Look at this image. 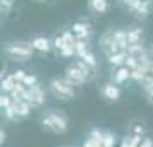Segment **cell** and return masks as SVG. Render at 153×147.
Returning a JSON list of instances; mask_svg holds the SVG:
<instances>
[{"mask_svg":"<svg viewBox=\"0 0 153 147\" xmlns=\"http://www.w3.org/2000/svg\"><path fill=\"white\" fill-rule=\"evenodd\" d=\"M110 2L108 0H88V10L95 15H103L108 12Z\"/></svg>","mask_w":153,"mask_h":147,"instance_id":"obj_10","label":"cell"},{"mask_svg":"<svg viewBox=\"0 0 153 147\" xmlns=\"http://www.w3.org/2000/svg\"><path fill=\"white\" fill-rule=\"evenodd\" d=\"M21 84H24L26 87H33V86L40 84V82H38V77H36L35 74H28V75L24 77V80H22Z\"/></svg>","mask_w":153,"mask_h":147,"instance_id":"obj_29","label":"cell"},{"mask_svg":"<svg viewBox=\"0 0 153 147\" xmlns=\"http://www.w3.org/2000/svg\"><path fill=\"white\" fill-rule=\"evenodd\" d=\"M115 43L122 51H127V29H115Z\"/></svg>","mask_w":153,"mask_h":147,"instance_id":"obj_18","label":"cell"},{"mask_svg":"<svg viewBox=\"0 0 153 147\" xmlns=\"http://www.w3.org/2000/svg\"><path fill=\"white\" fill-rule=\"evenodd\" d=\"M152 87H153V86H152Z\"/></svg>","mask_w":153,"mask_h":147,"instance_id":"obj_39","label":"cell"},{"mask_svg":"<svg viewBox=\"0 0 153 147\" xmlns=\"http://www.w3.org/2000/svg\"><path fill=\"white\" fill-rule=\"evenodd\" d=\"M131 79V70L127 69V67H119V69L114 70V74H112V82L114 84H124V82H127Z\"/></svg>","mask_w":153,"mask_h":147,"instance_id":"obj_12","label":"cell"},{"mask_svg":"<svg viewBox=\"0 0 153 147\" xmlns=\"http://www.w3.org/2000/svg\"><path fill=\"white\" fill-rule=\"evenodd\" d=\"M29 43H31L33 50H35V51H40V53H50L52 48H53L52 39H48L47 36H35Z\"/></svg>","mask_w":153,"mask_h":147,"instance_id":"obj_9","label":"cell"},{"mask_svg":"<svg viewBox=\"0 0 153 147\" xmlns=\"http://www.w3.org/2000/svg\"><path fill=\"white\" fill-rule=\"evenodd\" d=\"M98 46L100 50L103 51V55L108 58L110 55L114 53H117V51H122V50L117 46V43H115V29H105L103 33L100 34V39H98Z\"/></svg>","mask_w":153,"mask_h":147,"instance_id":"obj_4","label":"cell"},{"mask_svg":"<svg viewBox=\"0 0 153 147\" xmlns=\"http://www.w3.org/2000/svg\"><path fill=\"white\" fill-rule=\"evenodd\" d=\"M5 140H7V133H5L4 128H2V130H0V144L4 146V144H5Z\"/></svg>","mask_w":153,"mask_h":147,"instance_id":"obj_36","label":"cell"},{"mask_svg":"<svg viewBox=\"0 0 153 147\" xmlns=\"http://www.w3.org/2000/svg\"><path fill=\"white\" fill-rule=\"evenodd\" d=\"M146 53H148V50L145 48V45H143V43H139V45H132V46L127 48V55L136 56V58H141V56L146 55Z\"/></svg>","mask_w":153,"mask_h":147,"instance_id":"obj_20","label":"cell"},{"mask_svg":"<svg viewBox=\"0 0 153 147\" xmlns=\"http://www.w3.org/2000/svg\"><path fill=\"white\" fill-rule=\"evenodd\" d=\"M36 2H43V0H36Z\"/></svg>","mask_w":153,"mask_h":147,"instance_id":"obj_38","label":"cell"},{"mask_svg":"<svg viewBox=\"0 0 153 147\" xmlns=\"http://www.w3.org/2000/svg\"><path fill=\"white\" fill-rule=\"evenodd\" d=\"M100 94H102V98L105 101H108V103H115L120 99V87L117 84H114V82H105L102 87H100Z\"/></svg>","mask_w":153,"mask_h":147,"instance_id":"obj_7","label":"cell"},{"mask_svg":"<svg viewBox=\"0 0 153 147\" xmlns=\"http://www.w3.org/2000/svg\"><path fill=\"white\" fill-rule=\"evenodd\" d=\"M64 79H65L69 84H72L74 87H81V86H84L86 82H90L88 77L84 75V72L77 67L76 63H72V65H67V67H65Z\"/></svg>","mask_w":153,"mask_h":147,"instance_id":"obj_5","label":"cell"},{"mask_svg":"<svg viewBox=\"0 0 153 147\" xmlns=\"http://www.w3.org/2000/svg\"><path fill=\"white\" fill-rule=\"evenodd\" d=\"M4 53L7 55L9 60H14V62H28L33 58L35 55V50L31 46L29 41H22V39H17V41H9L5 46H4Z\"/></svg>","mask_w":153,"mask_h":147,"instance_id":"obj_2","label":"cell"},{"mask_svg":"<svg viewBox=\"0 0 153 147\" xmlns=\"http://www.w3.org/2000/svg\"><path fill=\"white\" fill-rule=\"evenodd\" d=\"M74 48H76V56L79 58V56H83L86 51H90V45H88V41H83V39H77L76 45H74Z\"/></svg>","mask_w":153,"mask_h":147,"instance_id":"obj_22","label":"cell"},{"mask_svg":"<svg viewBox=\"0 0 153 147\" xmlns=\"http://www.w3.org/2000/svg\"><path fill=\"white\" fill-rule=\"evenodd\" d=\"M71 31L74 33L76 36V39H83V41H88L93 34V29H91L90 24H86V22H74L72 24V28Z\"/></svg>","mask_w":153,"mask_h":147,"instance_id":"obj_8","label":"cell"},{"mask_svg":"<svg viewBox=\"0 0 153 147\" xmlns=\"http://www.w3.org/2000/svg\"><path fill=\"white\" fill-rule=\"evenodd\" d=\"M139 147H153V140L150 139V137H145L143 139V142H141V146Z\"/></svg>","mask_w":153,"mask_h":147,"instance_id":"obj_35","label":"cell"},{"mask_svg":"<svg viewBox=\"0 0 153 147\" xmlns=\"http://www.w3.org/2000/svg\"><path fill=\"white\" fill-rule=\"evenodd\" d=\"M126 58H127V51H117V53L110 55L107 60H108V63L112 67L119 69V67H124L126 65Z\"/></svg>","mask_w":153,"mask_h":147,"instance_id":"obj_16","label":"cell"},{"mask_svg":"<svg viewBox=\"0 0 153 147\" xmlns=\"http://www.w3.org/2000/svg\"><path fill=\"white\" fill-rule=\"evenodd\" d=\"M102 147H115V135H114L112 132H105Z\"/></svg>","mask_w":153,"mask_h":147,"instance_id":"obj_26","label":"cell"},{"mask_svg":"<svg viewBox=\"0 0 153 147\" xmlns=\"http://www.w3.org/2000/svg\"><path fill=\"white\" fill-rule=\"evenodd\" d=\"M139 86L143 87V91L153 86V62H152V65L148 67V70H146V74H145V77H143V80L139 82Z\"/></svg>","mask_w":153,"mask_h":147,"instance_id":"obj_21","label":"cell"},{"mask_svg":"<svg viewBox=\"0 0 153 147\" xmlns=\"http://www.w3.org/2000/svg\"><path fill=\"white\" fill-rule=\"evenodd\" d=\"M42 127L45 132L53 133V135H62V133L67 132V127H69V120L64 113L57 111V110H50V111H45L42 115Z\"/></svg>","mask_w":153,"mask_h":147,"instance_id":"obj_1","label":"cell"},{"mask_svg":"<svg viewBox=\"0 0 153 147\" xmlns=\"http://www.w3.org/2000/svg\"><path fill=\"white\" fill-rule=\"evenodd\" d=\"M4 118L7 120V121H16L17 120V113H16V108H14V105L12 106H9L7 110H4Z\"/></svg>","mask_w":153,"mask_h":147,"instance_id":"obj_25","label":"cell"},{"mask_svg":"<svg viewBox=\"0 0 153 147\" xmlns=\"http://www.w3.org/2000/svg\"><path fill=\"white\" fill-rule=\"evenodd\" d=\"M152 2H153V0H152Z\"/></svg>","mask_w":153,"mask_h":147,"instance_id":"obj_40","label":"cell"},{"mask_svg":"<svg viewBox=\"0 0 153 147\" xmlns=\"http://www.w3.org/2000/svg\"><path fill=\"white\" fill-rule=\"evenodd\" d=\"M141 142H143V137L134 135V133H127L120 142V147H139Z\"/></svg>","mask_w":153,"mask_h":147,"instance_id":"obj_17","label":"cell"},{"mask_svg":"<svg viewBox=\"0 0 153 147\" xmlns=\"http://www.w3.org/2000/svg\"><path fill=\"white\" fill-rule=\"evenodd\" d=\"M48 91L59 101H71L76 98V87L69 84L64 77H53L48 84Z\"/></svg>","mask_w":153,"mask_h":147,"instance_id":"obj_3","label":"cell"},{"mask_svg":"<svg viewBox=\"0 0 153 147\" xmlns=\"http://www.w3.org/2000/svg\"><path fill=\"white\" fill-rule=\"evenodd\" d=\"M59 53L62 58H72V56H76V48H74V45H64V48Z\"/></svg>","mask_w":153,"mask_h":147,"instance_id":"obj_24","label":"cell"},{"mask_svg":"<svg viewBox=\"0 0 153 147\" xmlns=\"http://www.w3.org/2000/svg\"><path fill=\"white\" fill-rule=\"evenodd\" d=\"M139 0H119V4L122 5V7H126L127 10H131V9H134L136 5H138Z\"/></svg>","mask_w":153,"mask_h":147,"instance_id":"obj_31","label":"cell"},{"mask_svg":"<svg viewBox=\"0 0 153 147\" xmlns=\"http://www.w3.org/2000/svg\"><path fill=\"white\" fill-rule=\"evenodd\" d=\"M143 33H145V31H143V28H139V26L127 29V45L132 46V45L143 43ZM129 46H127V48H129Z\"/></svg>","mask_w":153,"mask_h":147,"instance_id":"obj_15","label":"cell"},{"mask_svg":"<svg viewBox=\"0 0 153 147\" xmlns=\"http://www.w3.org/2000/svg\"><path fill=\"white\" fill-rule=\"evenodd\" d=\"M150 55H152V58H153V43H152V46H150Z\"/></svg>","mask_w":153,"mask_h":147,"instance_id":"obj_37","label":"cell"},{"mask_svg":"<svg viewBox=\"0 0 153 147\" xmlns=\"http://www.w3.org/2000/svg\"><path fill=\"white\" fill-rule=\"evenodd\" d=\"M16 0H0V10H2V14H9L10 12V9L14 7Z\"/></svg>","mask_w":153,"mask_h":147,"instance_id":"obj_28","label":"cell"},{"mask_svg":"<svg viewBox=\"0 0 153 147\" xmlns=\"http://www.w3.org/2000/svg\"><path fill=\"white\" fill-rule=\"evenodd\" d=\"M14 105V99H12V96L10 94H5V92H2L0 94V110L4 111V110H7L9 106Z\"/></svg>","mask_w":153,"mask_h":147,"instance_id":"obj_23","label":"cell"},{"mask_svg":"<svg viewBox=\"0 0 153 147\" xmlns=\"http://www.w3.org/2000/svg\"><path fill=\"white\" fill-rule=\"evenodd\" d=\"M145 98H146V101H148L150 105H153V87L145 89Z\"/></svg>","mask_w":153,"mask_h":147,"instance_id":"obj_34","label":"cell"},{"mask_svg":"<svg viewBox=\"0 0 153 147\" xmlns=\"http://www.w3.org/2000/svg\"><path fill=\"white\" fill-rule=\"evenodd\" d=\"M14 108H16V113H17V120H22V118H28L31 115L33 105L21 99V101H14Z\"/></svg>","mask_w":153,"mask_h":147,"instance_id":"obj_13","label":"cell"},{"mask_svg":"<svg viewBox=\"0 0 153 147\" xmlns=\"http://www.w3.org/2000/svg\"><path fill=\"white\" fill-rule=\"evenodd\" d=\"M131 133H134V135H139V137H143V135H145V127H141V125L132 127V128H131Z\"/></svg>","mask_w":153,"mask_h":147,"instance_id":"obj_33","label":"cell"},{"mask_svg":"<svg viewBox=\"0 0 153 147\" xmlns=\"http://www.w3.org/2000/svg\"><path fill=\"white\" fill-rule=\"evenodd\" d=\"M79 60H83L90 69H93L95 72H98V60H97V56H95V53H93L91 50L90 51H86L83 56H79Z\"/></svg>","mask_w":153,"mask_h":147,"instance_id":"obj_19","label":"cell"},{"mask_svg":"<svg viewBox=\"0 0 153 147\" xmlns=\"http://www.w3.org/2000/svg\"><path fill=\"white\" fill-rule=\"evenodd\" d=\"M126 67L131 70H136L139 67V58H136V56H131V55H127V58H126Z\"/></svg>","mask_w":153,"mask_h":147,"instance_id":"obj_27","label":"cell"},{"mask_svg":"<svg viewBox=\"0 0 153 147\" xmlns=\"http://www.w3.org/2000/svg\"><path fill=\"white\" fill-rule=\"evenodd\" d=\"M16 86H17V80L14 79L12 74H2V82H0V89L2 92H5V94H10V92L16 89Z\"/></svg>","mask_w":153,"mask_h":147,"instance_id":"obj_14","label":"cell"},{"mask_svg":"<svg viewBox=\"0 0 153 147\" xmlns=\"http://www.w3.org/2000/svg\"><path fill=\"white\" fill-rule=\"evenodd\" d=\"M12 75H14V79L17 80V82H22V80H24V77H26L28 74H26L24 70L19 69V70H14V72H12Z\"/></svg>","mask_w":153,"mask_h":147,"instance_id":"obj_32","label":"cell"},{"mask_svg":"<svg viewBox=\"0 0 153 147\" xmlns=\"http://www.w3.org/2000/svg\"><path fill=\"white\" fill-rule=\"evenodd\" d=\"M52 43H53V48L57 50V51H60V50L64 48V38H62V34H59V36H55L53 39H52Z\"/></svg>","mask_w":153,"mask_h":147,"instance_id":"obj_30","label":"cell"},{"mask_svg":"<svg viewBox=\"0 0 153 147\" xmlns=\"http://www.w3.org/2000/svg\"><path fill=\"white\" fill-rule=\"evenodd\" d=\"M150 10H152V0H139L138 5L134 9H131L129 12L134 17H138V19H146L150 15Z\"/></svg>","mask_w":153,"mask_h":147,"instance_id":"obj_11","label":"cell"},{"mask_svg":"<svg viewBox=\"0 0 153 147\" xmlns=\"http://www.w3.org/2000/svg\"><path fill=\"white\" fill-rule=\"evenodd\" d=\"M47 101V92L40 84L33 86V87H28V103L33 105V108H40V106L45 105Z\"/></svg>","mask_w":153,"mask_h":147,"instance_id":"obj_6","label":"cell"}]
</instances>
